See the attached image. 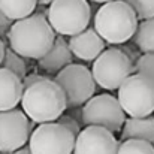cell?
<instances>
[{
	"label": "cell",
	"instance_id": "44dd1931",
	"mask_svg": "<svg viewBox=\"0 0 154 154\" xmlns=\"http://www.w3.org/2000/svg\"><path fill=\"white\" fill-rule=\"evenodd\" d=\"M135 70L139 75L150 78L154 82V54H144L138 58L135 64Z\"/></svg>",
	"mask_w": 154,
	"mask_h": 154
},
{
	"label": "cell",
	"instance_id": "7c38bea8",
	"mask_svg": "<svg viewBox=\"0 0 154 154\" xmlns=\"http://www.w3.org/2000/svg\"><path fill=\"white\" fill-rule=\"evenodd\" d=\"M67 45L72 55L84 61H94L105 51V41L94 29H85L84 32L70 36Z\"/></svg>",
	"mask_w": 154,
	"mask_h": 154
},
{
	"label": "cell",
	"instance_id": "277c9868",
	"mask_svg": "<svg viewBox=\"0 0 154 154\" xmlns=\"http://www.w3.org/2000/svg\"><path fill=\"white\" fill-rule=\"evenodd\" d=\"M48 23L61 36H75L84 32L91 20L87 0H54L48 9Z\"/></svg>",
	"mask_w": 154,
	"mask_h": 154
},
{
	"label": "cell",
	"instance_id": "9a60e30c",
	"mask_svg": "<svg viewBox=\"0 0 154 154\" xmlns=\"http://www.w3.org/2000/svg\"><path fill=\"white\" fill-rule=\"evenodd\" d=\"M121 139H139L154 145V117L127 118L121 129Z\"/></svg>",
	"mask_w": 154,
	"mask_h": 154
},
{
	"label": "cell",
	"instance_id": "5bb4252c",
	"mask_svg": "<svg viewBox=\"0 0 154 154\" xmlns=\"http://www.w3.org/2000/svg\"><path fill=\"white\" fill-rule=\"evenodd\" d=\"M69 64H72V52L63 38H57L51 50L39 58V66L47 72H60Z\"/></svg>",
	"mask_w": 154,
	"mask_h": 154
},
{
	"label": "cell",
	"instance_id": "603a6c76",
	"mask_svg": "<svg viewBox=\"0 0 154 154\" xmlns=\"http://www.w3.org/2000/svg\"><path fill=\"white\" fill-rule=\"evenodd\" d=\"M12 24H14V21L9 20L6 15H3V14L0 12V39H3V38L8 36V33H9Z\"/></svg>",
	"mask_w": 154,
	"mask_h": 154
},
{
	"label": "cell",
	"instance_id": "83f0119b",
	"mask_svg": "<svg viewBox=\"0 0 154 154\" xmlns=\"http://www.w3.org/2000/svg\"><path fill=\"white\" fill-rule=\"evenodd\" d=\"M96 3H108V2H112V0H93Z\"/></svg>",
	"mask_w": 154,
	"mask_h": 154
},
{
	"label": "cell",
	"instance_id": "d6986e66",
	"mask_svg": "<svg viewBox=\"0 0 154 154\" xmlns=\"http://www.w3.org/2000/svg\"><path fill=\"white\" fill-rule=\"evenodd\" d=\"M117 154H154V145L139 139H126L118 144Z\"/></svg>",
	"mask_w": 154,
	"mask_h": 154
},
{
	"label": "cell",
	"instance_id": "8fae6325",
	"mask_svg": "<svg viewBox=\"0 0 154 154\" xmlns=\"http://www.w3.org/2000/svg\"><path fill=\"white\" fill-rule=\"evenodd\" d=\"M118 142L112 132L99 127L87 126L75 138L73 154H117Z\"/></svg>",
	"mask_w": 154,
	"mask_h": 154
},
{
	"label": "cell",
	"instance_id": "3957f363",
	"mask_svg": "<svg viewBox=\"0 0 154 154\" xmlns=\"http://www.w3.org/2000/svg\"><path fill=\"white\" fill-rule=\"evenodd\" d=\"M138 17L124 0L103 3L94 17V30L108 44H124L138 29Z\"/></svg>",
	"mask_w": 154,
	"mask_h": 154
},
{
	"label": "cell",
	"instance_id": "30bf717a",
	"mask_svg": "<svg viewBox=\"0 0 154 154\" xmlns=\"http://www.w3.org/2000/svg\"><path fill=\"white\" fill-rule=\"evenodd\" d=\"M32 135V123L20 109L0 112V153H14L23 148Z\"/></svg>",
	"mask_w": 154,
	"mask_h": 154
},
{
	"label": "cell",
	"instance_id": "7402d4cb",
	"mask_svg": "<svg viewBox=\"0 0 154 154\" xmlns=\"http://www.w3.org/2000/svg\"><path fill=\"white\" fill-rule=\"evenodd\" d=\"M57 123L58 124H61V126H64L75 138L79 135V132H81V126H79V121H76L73 117H70V115H61L58 120H57Z\"/></svg>",
	"mask_w": 154,
	"mask_h": 154
},
{
	"label": "cell",
	"instance_id": "6da1fadb",
	"mask_svg": "<svg viewBox=\"0 0 154 154\" xmlns=\"http://www.w3.org/2000/svg\"><path fill=\"white\" fill-rule=\"evenodd\" d=\"M9 47L23 58H42L51 50L55 32L48 20L41 14H33L12 24L8 33Z\"/></svg>",
	"mask_w": 154,
	"mask_h": 154
},
{
	"label": "cell",
	"instance_id": "5b68a950",
	"mask_svg": "<svg viewBox=\"0 0 154 154\" xmlns=\"http://www.w3.org/2000/svg\"><path fill=\"white\" fill-rule=\"evenodd\" d=\"M117 100L130 118L150 117L154 112V82L139 73L130 75L120 85Z\"/></svg>",
	"mask_w": 154,
	"mask_h": 154
},
{
	"label": "cell",
	"instance_id": "e0dca14e",
	"mask_svg": "<svg viewBox=\"0 0 154 154\" xmlns=\"http://www.w3.org/2000/svg\"><path fill=\"white\" fill-rule=\"evenodd\" d=\"M133 42L144 54H154V18L144 20L138 24Z\"/></svg>",
	"mask_w": 154,
	"mask_h": 154
},
{
	"label": "cell",
	"instance_id": "8992f818",
	"mask_svg": "<svg viewBox=\"0 0 154 154\" xmlns=\"http://www.w3.org/2000/svg\"><path fill=\"white\" fill-rule=\"evenodd\" d=\"M132 58L121 50L108 48L94 60L91 75L94 82L105 90H117L133 73Z\"/></svg>",
	"mask_w": 154,
	"mask_h": 154
},
{
	"label": "cell",
	"instance_id": "9c48e42d",
	"mask_svg": "<svg viewBox=\"0 0 154 154\" xmlns=\"http://www.w3.org/2000/svg\"><path fill=\"white\" fill-rule=\"evenodd\" d=\"M75 136L58 123L39 124L29 138L32 154H73Z\"/></svg>",
	"mask_w": 154,
	"mask_h": 154
},
{
	"label": "cell",
	"instance_id": "ba28073f",
	"mask_svg": "<svg viewBox=\"0 0 154 154\" xmlns=\"http://www.w3.org/2000/svg\"><path fill=\"white\" fill-rule=\"evenodd\" d=\"M126 114L117 97L111 94L93 96L82 108V123L85 126H99L112 133L123 129Z\"/></svg>",
	"mask_w": 154,
	"mask_h": 154
},
{
	"label": "cell",
	"instance_id": "ac0fdd59",
	"mask_svg": "<svg viewBox=\"0 0 154 154\" xmlns=\"http://www.w3.org/2000/svg\"><path fill=\"white\" fill-rule=\"evenodd\" d=\"M2 66H3V69H8L9 72L15 73L21 81L27 75V67H26L24 58L21 55H18L15 51H12L11 48H6L5 50V57H3Z\"/></svg>",
	"mask_w": 154,
	"mask_h": 154
},
{
	"label": "cell",
	"instance_id": "52a82bcc",
	"mask_svg": "<svg viewBox=\"0 0 154 154\" xmlns=\"http://www.w3.org/2000/svg\"><path fill=\"white\" fill-rule=\"evenodd\" d=\"M55 82L61 87L69 106H81L88 102L94 91L96 82L91 70L82 64H69L55 76Z\"/></svg>",
	"mask_w": 154,
	"mask_h": 154
},
{
	"label": "cell",
	"instance_id": "d4e9b609",
	"mask_svg": "<svg viewBox=\"0 0 154 154\" xmlns=\"http://www.w3.org/2000/svg\"><path fill=\"white\" fill-rule=\"evenodd\" d=\"M5 50H6V47H5V42L0 39V64H2V61H3V57H5Z\"/></svg>",
	"mask_w": 154,
	"mask_h": 154
},
{
	"label": "cell",
	"instance_id": "7a4b0ae2",
	"mask_svg": "<svg viewBox=\"0 0 154 154\" xmlns=\"http://www.w3.org/2000/svg\"><path fill=\"white\" fill-rule=\"evenodd\" d=\"M23 112L33 123H54L66 111L67 102L61 87L50 78H44L24 90L21 97Z\"/></svg>",
	"mask_w": 154,
	"mask_h": 154
},
{
	"label": "cell",
	"instance_id": "4fadbf2b",
	"mask_svg": "<svg viewBox=\"0 0 154 154\" xmlns=\"http://www.w3.org/2000/svg\"><path fill=\"white\" fill-rule=\"evenodd\" d=\"M23 93L21 79L8 69L0 67V112L15 109L21 102Z\"/></svg>",
	"mask_w": 154,
	"mask_h": 154
},
{
	"label": "cell",
	"instance_id": "ffe728a7",
	"mask_svg": "<svg viewBox=\"0 0 154 154\" xmlns=\"http://www.w3.org/2000/svg\"><path fill=\"white\" fill-rule=\"evenodd\" d=\"M136 14L138 20L154 18V0H124Z\"/></svg>",
	"mask_w": 154,
	"mask_h": 154
},
{
	"label": "cell",
	"instance_id": "4316f807",
	"mask_svg": "<svg viewBox=\"0 0 154 154\" xmlns=\"http://www.w3.org/2000/svg\"><path fill=\"white\" fill-rule=\"evenodd\" d=\"M54 0H38V5H41V6H45V5H51Z\"/></svg>",
	"mask_w": 154,
	"mask_h": 154
},
{
	"label": "cell",
	"instance_id": "cb8c5ba5",
	"mask_svg": "<svg viewBox=\"0 0 154 154\" xmlns=\"http://www.w3.org/2000/svg\"><path fill=\"white\" fill-rule=\"evenodd\" d=\"M45 76H42V75H38V73H33V75H26L24 78H23V88L26 90V88H29L30 85H33L35 82H38V81H41V79H44Z\"/></svg>",
	"mask_w": 154,
	"mask_h": 154
},
{
	"label": "cell",
	"instance_id": "2e32d148",
	"mask_svg": "<svg viewBox=\"0 0 154 154\" xmlns=\"http://www.w3.org/2000/svg\"><path fill=\"white\" fill-rule=\"evenodd\" d=\"M38 0H0V12L12 21L33 15Z\"/></svg>",
	"mask_w": 154,
	"mask_h": 154
},
{
	"label": "cell",
	"instance_id": "484cf974",
	"mask_svg": "<svg viewBox=\"0 0 154 154\" xmlns=\"http://www.w3.org/2000/svg\"><path fill=\"white\" fill-rule=\"evenodd\" d=\"M9 154H32V153H30L29 147H23V148H20V150H17V151H14V153H9Z\"/></svg>",
	"mask_w": 154,
	"mask_h": 154
}]
</instances>
